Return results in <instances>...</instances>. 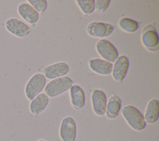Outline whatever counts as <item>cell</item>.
I'll return each instance as SVG.
<instances>
[{"label":"cell","instance_id":"11","mask_svg":"<svg viewBox=\"0 0 159 141\" xmlns=\"http://www.w3.org/2000/svg\"><path fill=\"white\" fill-rule=\"evenodd\" d=\"M91 103L94 112L99 116L106 114L107 98L104 92L101 89H95L91 95Z\"/></svg>","mask_w":159,"mask_h":141},{"label":"cell","instance_id":"18","mask_svg":"<svg viewBox=\"0 0 159 141\" xmlns=\"http://www.w3.org/2000/svg\"><path fill=\"white\" fill-rule=\"evenodd\" d=\"M119 26L122 30L129 33L136 32L139 27L137 21L127 17L121 18L119 21Z\"/></svg>","mask_w":159,"mask_h":141},{"label":"cell","instance_id":"8","mask_svg":"<svg viewBox=\"0 0 159 141\" xmlns=\"http://www.w3.org/2000/svg\"><path fill=\"white\" fill-rule=\"evenodd\" d=\"M86 30L88 34L92 37L103 38L108 37L112 34L114 27L107 23L92 22L88 25Z\"/></svg>","mask_w":159,"mask_h":141},{"label":"cell","instance_id":"17","mask_svg":"<svg viewBox=\"0 0 159 141\" xmlns=\"http://www.w3.org/2000/svg\"><path fill=\"white\" fill-rule=\"evenodd\" d=\"M122 101L117 95H112L107 102L106 114L111 119L116 118L120 111Z\"/></svg>","mask_w":159,"mask_h":141},{"label":"cell","instance_id":"7","mask_svg":"<svg viewBox=\"0 0 159 141\" xmlns=\"http://www.w3.org/2000/svg\"><path fill=\"white\" fill-rule=\"evenodd\" d=\"M142 42L149 50L157 51L158 49L159 38L155 27L152 25H146L142 30Z\"/></svg>","mask_w":159,"mask_h":141},{"label":"cell","instance_id":"6","mask_svg":"<svg viewBox=\"0 0 159 141\" xmlns=\"http://www.w3.org/2000/svg\"><path fill=\"white\" fill-rule=\"evenodd\" d=\"M5 27L9 33L17 37H26L30 32V27L25 23L14 17L6 20Z\"/></svg>","mask_w":159,"mask_h":141},{"label":"cell","instance_id":"14","mask_svg":"<svg viewBox=\"0 0 159 141\" xmlns=\"http://www.w3.org/2000/svg\"><path fill=\"white\" fill-rule=\"evenodd\" d=\"M49 98L45 93H40L30 102L29 109L34 115L40 114L47 107Z\"/></svg>","mask_w":159,"mask_h":141},{"label":"cell","instance_id":"5","mask_svg":"<svg viewBox=\"0 0 159 141\" xmlns=\"http://www.w3.org/2000/svg\"><path fill=\"white\" fill-rule=\"evenodd\" d=\"M59 134L62 141H75L76 125L75 121L72 117L66 116L62 119Z\"/></svg>","mask_w":159,"mask_h":141},{"label":"cell","instance_id":"2","mask_svg":"<svg viewBox=\"0 0 159 141\" xmlns=\"http://www.w3.org/2000/svg\"><path fill=\"white\" fill-rule=\"evenodd\" d=\"M73 80L65 76L50 81L45 86V93L50 98L58 96L70 89L73 86Z\"/></svg>","mask_w":159,"mask_h":141},{"label":"cell","instance_id":"15","mask_svg":"<svg viewBox=\"0 0 159 141\" xmlns=\"http://www.w3.org/2000/svg\"><path fill=\"white\" fill-rule=\"evenodd\" d=\"M143 117L145 122L150 124H154L158 121L159 117V101L157 99H152L149 101Z\"/></svg>","mask_w":159,"mask_h":141},{"label":"cell","instance_id":"13","mask_svg":"<svg viewBox=\"0 0 159 141\" xmlns=\"http://www.w3.org/2000/svg\"><path fill=\"white\" fill-rule=\"evenodd\" d=\"M70 94L73 107L78 110L83 109L85 106V94L83 88L78 84L73 85Z\"/></svg>","mask_w":159,"mask_h":141},{"label":"cell","instance_id":"1","mask_svg":"<svg viewBox=\"0 0 159 141\" xmlns=\"http://www.w3.org/2000/svg\"><path fill=\"white\" fill-rule=\"evenodd\" d=\"M122 114L129 126L135 130H143L146 127L144 117L141 112L132 105H127L122 109Z\"/></svg>","mask_w":159,"mask_h":141},{"label":"cell","instance_id":"16","mask_svg":"<svg viewBox=\"0 0 159 141\" xmlns=\"http://www.w3.org/2000/svg\"><path fill=\"white\" fill-rule=\"evenodd\" d=\"M89 65L94 72L102 75H108L111 74L113 67L112 63L99 58L91 60L89 62Z\"/></svg>","mask_w":159,"mask_h":141},{"label":"cell","instance_id":"22","mask_svg":"<svg viewBox=\"0 0 159 141\" xmlns=\"http://www.w3.org/2000/svg\"><path fill=\"white\" fill-rule=\"evenodd\" d=\"M37 141H46V140H45L43 139H40V140H38Z\"/></svg>","mask_w":159,"mask_h":141},{"label":"cell","instance_id":"20","mask_svg":"<svg viewBox=\"0 0 159 141\" xmlns=\"http://www.w3.org/2000/svg\"><path fill=\"white\" fill-rule=\"evenodd\" d=\"M27 2L40 13L45 12L47 8V2L46 0H28Z\"/></svg>","mask_w":159,"mask_h":141},{"label":"cell","instance_id":"3","mask_svg":"<svg viewBox=\"0 0 159 141\" xmlns=\"http://www.w3.org/2000/svg\"><path fill=\"white\" fill-rule=\"evenodd\" d=\"M46 84V78L42 73H35L27 81L25 87V94L29 100L32 101L43 90Z\"/></svg>","mask_w":159,"mask_h":141},{"label":"cell","instance_id":"21","mask_svg":"<svg viewBox=\"0 0 159 141\" xmlns=\"http://www.w3.org/2000/svg\"><path fill=\"white\" fill-rule=\"evenodd\" d=\"M110 0H96L95 1V10L98 13L105 12L110 5Z\"/></svg>","mask_w":159,"mask_h":141},{"label":"cell","instance_id":"9","mask_svg":"<svg viewBox=\"0 0 159 141\" xmlns=\"http://www.w3.org/2000/svg\"><path fill=\"white\" fill-rule=\"evenodd\" d=\"M129 67V60L125 55H120L114 61L112 67V75L114 80L121 82L125 77Z\"/></svg>","mask_w":159,"mask_h":141},{"label":"cell","instance_id":"4","mask_svg":"<svg viewBox=\"0 0 159 141\" xmlns=\"http://www.w3.org/2000/svg\"><path fill=\"white\" fill-rule=\"evenodd\" d=\"M96 48L98 54L104 60L110 63H114L119 57L116 48L112 43L106 39L98 40L96 44Z\"/></svg>","mask_w":159,"mask_h":141},{"label":"cell","instance_id":"12","mask_svg":"<svg viewBox=\"0 0 159 141\" xmlns=\"http://www.w3.org/2000/svg\"><path fill=\"white\" fill-rule=\"evenodd\" d=\"M19 16L30 24H36L39 19V12L29 3L22 2L17 6Z\"/></svg>","mask_w":159,"mask_h":141},{"label":"cell","instance_id":"10","mask_svg":"<svg viewBox=\"0 0 159 141\" xmlns=\"http://www.w3.org/2000/svg\"><path fill=\"white\" fill-rule=\"evenodd\" d=\"M70 71V66L65 62H57L47 66L43 69V73L45 78L53 80L66 76Z\"/></svg>","mask_w":159,"mask_h":141},{"label":"cell","instance_id":"19","mask_svg":"<svg viewBox=\"0 0 159 141\" xmlns=\"http://www.w3.org/2000/svg\"><path fill=\"white\" fill-rule=\"evenodd\" d=\"M76 2L84 14H91L95 11L94 0H76Z\"/></svg>","mask_w":159,"mask_h":141}]
</instances>
